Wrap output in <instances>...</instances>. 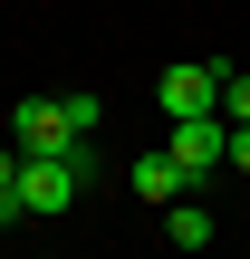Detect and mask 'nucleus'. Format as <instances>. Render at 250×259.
<instances>
[{
  "instance_id": "f257e3e1",
  "label": "nucleus",
  "mask_w": 250,
  "mask_h": 259,
  "mask_svg": "<svg viewBox=\"0 0 250 259\" xmlns=\"http://www.w3.org/2000/svg\"><path fill=\"white\" fill-rule=\"evenodd\" d=\"M87 173H96L87 144H67V154H19V202H29V211H67V202L87 192Z\"/></svg>"
},
{
  "instance_id": "f03ea898",
  "label": "nucleus",
  "mask_w": 250,
  "mask_h": 259,
  "mask_svg": "<svg viewBox=\"0 0 250 259\" xmlns=\"http://www.w3.org/2000/svg\"><path fill=\"white\" fill-rule=\"evenodd\" d=\"M10 144L19 154H67V144H87V125H77L67 96H19L10 106Z\"/></svg>"
},
{
  "instance_id": "39448f33",
  "label": "nucleus",
  "mask_w": 250,
  "mask_h": 259,
  "mask_svg": "<svg viewBox=\"0 0 250 259\" xmlns=\"http://www.w3.org/2000/svg\"><path fill=\"white\" fill-rule=\"evenodd\" d=\"M125 183H135V202H154V211H173V202L193 192V173H183L173 154H135V173H125Z\"/></svg>"
},
{
  "instance_id": "0eeeda50",
  "label": "nucleus",
  "mask_w": 250,
  "mask_h": 259,
  "mask_svg": "<svg viewBox=\"0 0 250 259\" xmlns=\"http://www.w3.org/2000/svg\"><path fill=\"white\" fill-rule=\"evenodd\" d=\"M222 115H231V125H250V67H231V77H222Z\"/></svg>"
},
{
  "instance_id": "423d86ee",
  "label": "nucleus",
  "mask_w": 250,
  "mask_h": 259,
  "mask_svg": "<svg viewBox=\"0 0 250 259\" xmlns=\"http://www.w3.org/2000/svg\"><path fill=\"white\" fill-rule=\"evenodd\" d=\"M164 240H173V250H212V240H222V221H212V211H202V202L183 192V202L164 211Z\"/></svg>"
},
{
  "instance_id": "1a4fd4ad",
  "label": "nucleus",
  "mask_w": 250,
  "mask_h": 259,
  "mask_svg": "<svg viewBox=\"0 0 250 259\" xmlns=\"http://www.w3.org/2000/svg\"><path fill=\"white\" fill-rule=\"evenodd\" d=\"M19 211H29V202H19V183H0V221H19Z\"/></svg>"
},
{
  "instance_id": "20e7f679",
  "label": "nucleus",
  "mask_w": 250,
  "mask_h": 259,
  "mask_svg": "<svg viewBox=\"0 0 250 259\" xmlns=\"http://www.w3.org/2000/svg\"><path fill=\"white\" fill-rule=\"evenodd\" d=\"M193 183H212L222 163H231V115H193V125H173V144H164Z\"/></svg>"
},
{
  "instance_id": "7ed1b4c3",
  "label": "nucleus",
  "mask_w": 250,
  "mask_h": 259,
  "mask_svg": "<svg viewBox=\"0 0 250 259\" xmlns=\"http://www.w3.org/2000/svg\"><path fill=\"white\" fill-rule=\"evenodd\" d=\"M154 106H164V125H193V115H222V67H202V58L164 67V77H154Z\"/></svg>"
},
{
  "instance_id": "6e6552de",
  "label": "nucleus",
  "mask_w": 250,
  "mask_h": 259,
  "mask_svg": "<svg viewBox=\"0 0 250 259\" xmlns=\"http://www.w3.org/2000/svg\"><path fill=\"white\" fill-rule=\"evenodd\" d=\"M231 173H250V125H231Z\"/></svg>"
}]
</instances>
